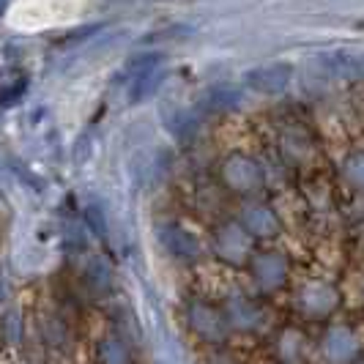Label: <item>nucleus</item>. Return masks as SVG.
<instances>
[{
	"mask_svg": "<svg viewBox=\"0 0 364 364\" xmlns=\"http://www.w3.org/2000/svg\"><path fill=\"white\" fill-rule=\"evenodd\" d=\"M288 77H291V69L288 66H272V69H260V72L250 74L247 77V82H250V88H255V91H282L285 88V82H288Z\"/></svg>",
	"mask_w": 364,
	"mask_h": 364,
	"instance_id": "1",
	"label": "nucleus"
}]
</instances>
